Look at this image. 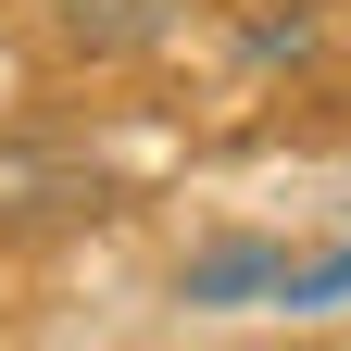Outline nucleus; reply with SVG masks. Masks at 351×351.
<instances>
[{"label":"nucleus","mask_w":351,"mask_h":351,"mask_svg":"<svg viewBox=\"0 0 351 351\" xmlns=\"http://www.w3.org/2000/svg\"><path fill=\"white\" fill-rule=\"evenodd\" d=\"M276 314H351V239H339V251H314V263H289Z\"/></svg>","instance_id":"3"},{"label":"nucleus","mask_w":351,"mask_h":351,"mask_svg":"<svg viewBox=\"0 0 351 351\" xmlns=\"http://www.w3.org/2000/svg\"><path fill=\"white\" fill-rule=\"evenodd\" d=\"M276 289H289L276 239H213V251L176 263V301H189V314H251V301H276Z\"/></svg>","instance_id":"2"},{"label":"nucleus","mask_w":351,"mask_h":351,"mask_svg":"<svg viewBox=\"0 0 351 351\" xmlns=\"http://www.w3.org/2000/svg\"><path fill=\"white\" fill-rule=\"evenodd\" d=\"M239 51H251V63H301V51H314V0H289V13H251V25H239Z\"/></svg>","instance_id":"4"},{"label":"nucleus","mask_w":351,"mask_h":351,"mask_svg":"<svg viewBox=\"0 0 351 351\" xmlns=\"http://www.w3.org/2000/svg\"><path fill=\"white\" fill-rule=\"evenodd\" d=\"M38 13H51V38L75 63H138L189 25V0H38Z\"/></svg>","instance_id":"1"}]
</instances>
